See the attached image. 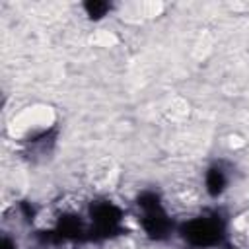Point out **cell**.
I'll return each mask as SVG.
<instances>
[{"label":"cell","mask_w":249,"mask_h":249,"mask_svg":"<svg viewBox=\"0 0 249 249\" xmlns=\"http://www.w3.org/2000/svg\"><path fill=\"white\" fill-rule=\"evenodd\" d=\"M233 226H235V230H239L241 233L249 235V210L243 212L241 216H237V220L233 222Z\"/></svg>","instance_id":"cell-3"},{"label":"cell","mask_w":249,"mask_h":249,"mask_svg":"<svg viewBox=\"0 0 249 249\" xmlns=\"http://www.w3.org/2000/svg\"><path fill=\"white\" fill-rule=\"evenodd\" d=\"M117 41H119L117 35L113 31H107V29H97L89 35V43L95 47H115Z\"/></svg>","instance_id":"cell-2"},{"label":"cell","mask_w":249,"mask_h":249,"mask_svg":"<svg viewBox=\"0 0 249 249\" xmlns=\"http://www.w3.org/2000/svg\"><path fill=\"white\" fill-rule=\"evenodd\" d=\"M54 123V113L47 105H33L19 111L12 121V134L19 138H35L47 132Z\"/></svg>","instance_id":"cell-1"}]
</instances>
